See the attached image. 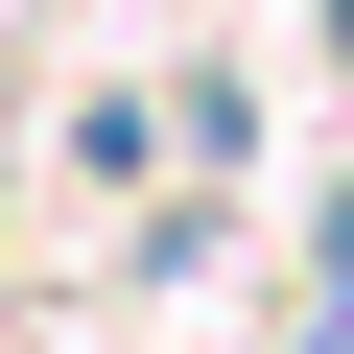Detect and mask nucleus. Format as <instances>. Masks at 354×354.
Returning a JSON list of instances; mask_svg holds the SVG:
<instances>
[{"label": "nucleus", "mask_w": 354, "mask_h": 354, "mask_svg": "<svg viewBox=\"0 0 354 354\" xmlns=\"http://www.w3.org/2000/svg\"><path fill=\"white\" fill-rule=\"evenodd\" d=\"M283 354H354V165H330V260H307V330Z\"/></svg>", "instance_id": "obj_1"}]
</instances>
